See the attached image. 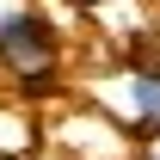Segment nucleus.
Masks as SVG:
<instances>
[{
	"label": "nucleus",
	"instance_id": "nucleus-1",
	"mask_svg": "<svg viewBox=\"0 0 160 160\" xmlns=\"http://www.w3.org/2000/svg\"><path fill=\"white\" fill-rule=\"evenodd\" d=\"M0 62H6L19 80H49L56 74V31H49L37 12L0 19Z\"/></svg>",
	"mask_w": 160,
	"mask_h": 160
},
{
	"label": "nucleus",
	"instance_id": "nucleus-2",
	"mask_svg": "<svg viewBox=\"0 0 160 160\" xmlns=\"http://www.w3.org/2000/svg\"><path fill=\"white\" fill-rule=\"evenodd\" d=\"M129 111H136V129H160V68H136L129 74Z\"/></svg>",
	"mask_w": 160,
	"mask_h": 160
},
{
	"label": "nucleus",
	"instance_id": "nucleus-3",
	"mask_svg": "<svg viewBox=\"0 0 160 160\" xmlns=\"http://www.w3.org/2000/svg\"><path fill=\"white\" fill-rule=\"evenodd\" d=\"M136 160H160V129H148V136H142V154Z\"/></svg>",
	"mask_w": 160,
	"mask_h": 160
},
{
	"label": "nucleus",
	"instance_id": "nucleus-4",
	"mask_svg": "<svg viewBox=\"0 0 160 160\" xmlns=\"http://www.w3.org/2000/svg\"><path fill=\"white\" fill-rule=\"evenodd\" d=\"M80 6H105V0H80Z\"/></svg>",
	"mask_w": 160,
	"mask_h": 160
}]
</instances>
